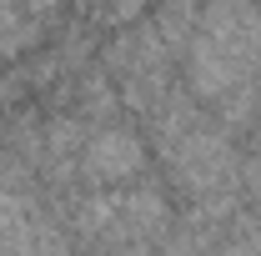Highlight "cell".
Listing matches in <instances>:
<instances>
[{
    "label": "cell",
    "mask_w": 261,
    "mask_h": 256,
    "mask_svg": "<svg viewBox=\"0 0 261 256\" xmlns=\"http://www.w3.org/2000/svg\"><path fill=\"white\" fill-rule=\"evenodd\" d=\"M186 81L196 96L231 100L241 86L261 81V10L216 5L196 15L186 40Z\"/></svg>",
    "instance_id": "obj_1"
},
{
    "label": "cell",
    "mask_w": 261,
    "mask_h": 256,
    "mask_svg": "<svg viewBox=\"0 0 261 256\" xmlns=\"http://www.w3.org/2000/svg\"><path fill=\"white\" fill-rule=\"evenodd\" d=\"M81 161H86L91 181H126L130 171H141V141L126 126H111L100 136H91V146H86Z\"/></svg>",
    "instance_id": "obj_2"
},
{
    "label": "cell",
    "mask_w": 261,
    "mask_h": 256,
    "mask_svg": "<svg viewBox=\"0 0 261 256\" xmlns=\"http://www.w3.org/2000/svg\"><path fill=\"white\" fill-rule=\"evenodd\" d=\"M50 20H56L50 10H5L0 5V56H15V50L35 45Z\"/></svg>",
    "instance_id": "obj_3"
}]
</instances>
